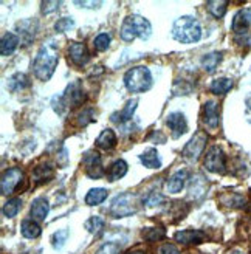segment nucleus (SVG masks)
Listing matches in <instances>:
<instances>
[{
	"label": "nucleus",
	"mask_w": 251,
	"mask_h": 254,
	"mask_svg": "<svg viewBox=\"0 0 251 254\" xmlns=\"http://www.w3.org/2000/svg\"><path fill=\"white\" fill-rule=\"evenodd\" d=\"M22 180H23V172L19 168H11L5 171L2 175V182H0L2 195H11L12 192H16Z\"/></svg>",
	"instance_id": "8"
},
{
	"label": "nucleus",
	"mask_w": 251,
	"mask_h": 254,
	"mask_svg": "<svg viewBox=\"0 0 251 254\" xmlns=\"http://www.w3.org/2000/svg\"><path fill=\"white\" fill-rule=\"evenodd\" d=\"M30 85V81L27 78V74L23 73H16L14 76H11L8 79V88L11 92H17V90H23Z\"/></svg>",
	"instance_id": "26"
},
{
	"label": "nucleus",
	"mask_w": 251,
	"mask_h": 254,
	"mask_svg": "<svg viewBox=\"0 0 251 254\" xmlns=\"http://www.w3.org/2000/svg\"><path fill=\"white\" fill-rule=\"evenodd\" d=\"M93 45H95V48L98 50V52H104V50H107L109 45H110V34H107V33L98 34L95 37V41H93Z\"/></svg>",
	"instance_id": "35"
},
{
	"label": "nucleus",
	"mask_w": 251,
	"mask_h": 254,
	"mask_svg": "<svg viewBox=\"0 0 251 254\" xmlns=\"http://www.w3.org/2000/svg\"><path fill=\"white\" fill-rule=\"evenodd\" d=\"M158 254H180L179 248L172 245V244H165V245H161L157 251Z\"/></svg>",
	"instance_id": "40"
},
{
	"label": "nucleus",
	"mask_w": 251,
	"mask_h": 254,
	"mask_svg": "<svg viewBox=\"0 0 251 254\" xmlns=\"http://www.w3.org/2000/svg\"><path fill=\"white\" fill-rule=\"evenodd\" d=\"M220 59H222V53H219V52H212V53L206 55L203 58V67H205V70L206 71H214L216 67L219 65Z\"/></svg>",
	"instance_id": "33"
},
{
	"label": "nucleus",
	"mask_w": 251,
	"mask_h": 254,
	"mask_svg": "<svg viewBox=\"0 0 251 254\" xmlns=\"http://www.w3.org/2000/svg\"><path fill=\"white\" fill-rule=\"evenodd\" d=\"M104 220L101 217H98V215H93V217H90L89 220L85 222V230L92 233V234H99L103 230H104Z\"/></svg>",
	"instance_id": "32"
},
{
	"label": "nucleus",
	"mask_w": 251,
	"mask_h": 254,
	"mask_svg": "<svg viewBox=\"0 0 251 254\" xmlns=\"http://www.w3.org/2000/svg\"><path fill=\"white\" fill-rule=\"evenodd\" d=\"M188 182V171L185 169H180L175 172L171 179L168 180L166 183V189H168V192L171 194H177V192H182V189L185 188Z\"/></svg>",
	"instance_id": "16"
},
{
	"label": "nucleus",
	"mask_w": 251,
	"mask_h": 254,
	"mask_svg": "<svg viewBox=\"0 0 251 254\" xmlns=\"http://www.w3.org/2000/svg\"><path fill=\"white\" fill-rule=\"evenodd\" d=\"M121 39L126 42H132L136 37H140L141 41H147L150 34H152V27L147 19H144L143 16H127L124 19L123 25H121Z\"/></svg>",
	"instance_id": "2"
},
{
	"label": "nucleus",
	"mask_w": 251,
	"mask_h": 254,
	"mask_svg": "<svg viewBox=\"0 0 251 254\" xmlns=\"http://www.w3.org/2000/svg\"><path fill=\"white\" fill-rule=\"evenodd\" d=\"M220 203L225 208H244L247 205V198L241 194H225L220 197Z\"/></svg>",
	"instance_id": "24"
},
{
	"label": "nucleus",
	"mask_w": 251,
	"mask_h": 254,
	"mask_svg": "<svg viewBox=\"0 0 251 254\" xmlns=\"http://www.w3.org/2000/svg\"><path fill=\"white\" fill-rule=\"evenodd\" d=\"M93 117H95V109L93 107H87V109H82V112L78 113L76 117V124L78 126H87L93 121Z\"/></svg>",
	"instance_id": "34"
},
{
	"label": "nucleus",
	"mask_w": 251,
	"mask_h": 254,
	"mask_svg": "<svg viewBox=\"0 0 251 254\" xmlns=\"http://www.w3.org/2000/svg\"><path fill=\"white\" fill-rule=\"evenodd\" d=\"M126 174H127V163L124 160H117L109 169V182L120 180Z\"/></svg>",
	"instance_id": "25"
},
{
	"label": "nucleus",
	"mask_w": 251,
	"mask_h": 254,
	"mask_svg": "<svg viewBox=\"0 0 251 254\" xmlns=\"http://www.w3.org/2000/svg\"><path fill=\"white\" fill-rule=\"evenodd\" d=\"M136 99H130V101H127V104L124 106V109L121 110V112H117V113H114L112 115V121L114 123H117V124H123V123H127V121H130L132 120V117H133V113H135V109H136Z\"/></svg>",
	"instance_id": "20"
},
{
	"label": "nucleus",
	"mask_w": 251,
	"mask_h": 254,
	"mask_svg": "<svg viewBox=\"0 0 251 254\" xmlns=\"http://www.w3.org/2000/svg\"><path fill=\"white\" fill-rule=\"evenodd\" d=\"M231 254H244V253H242V251H239V250H236V251H233Z\"/></svg>",
	"instance_id": "45"
},
{
	"label": "nucleus",
	"mask_w": 251,
	"mask_h": 254,
	"mask_svg": "<svg viewBox=\"0 0 251 254\" xmlns=\"http://www.w3.org/2000/svg\"><path fill=\"white\" fill-rule=\"evenodd\" d=\"M233 87V81L228 78H219L216 81H212L211 84V92L214 95H225L230 88Z\"/></svg>",
	"instance_id": "29"
},
{
	"label": "nucleus",
	"mask_w": 251,
	"mask_h": 254,
	"mask_svg": "<svg viewBox=\"0 0 251 254\" xmlns=\"http://www.w3.org/2000/svg\"><path fill=\"white\" fill-rule=\"evenodd\" d=\"M76 5L82 6V8H92V9H95L98 6H101L103 2H89V0H82V2H76Z\"/></svg>",
	"instance_id": "43"
},
{
	"label": "nucleus",
	"mask_w": 251,
	"mask_h": 254,
	"mask_svg": "<svg viewBox=\"0 0 251 254\" xmlns=\"http://www.w3.org/2000/svg\"><path fill=\"white\" fill-rule=\"evenodd\" d=\"M206 8L216 19H220L227 12L228 2L227 0H209V2H206Z\"/></svg>",
	"instance_id": "27"
},
{
	"label": "nucleus",
	"mask_w": 251,
	"mask_h": 254,
	"mask_svg": "<svg viewBox=\"0 0 251 254\" xmlns=\"http://www.w3.org/2000/svg\"><path fill=\"white\" fill-rule=\"evenodd\" d=\"M206 135L203 132H197L192 138L191 141L185 146V149L182 150V155L189 160V161H195L200 155H202V152L205 150V146H206Z\"/></svg>",
	"instance_id": "9"
},
{
	"label": "nucleus",
	"mask_w": 251,
	"mask_h": 254,
	"mask_svg": "<svg viewBox=\"0 0 251 254\" xmlns=\"http://www.w3.org/2000/svg\"><path fill=\"white\" fill-rule=\"evenodd\" d=\"M73 25H74V22H73L71 17H62V19H59V20L56 22L55 30H56L58 33H65V31H68L70 28H73Z\"/></svg>",
	"instance_id": "36"
},
{
	"label": "nucleus",
	"mask_w": 251,
	"mask_h": 254,
	"mask_svg": "<svg viewBox=\"0 0 251 254\" xmlns=\"http://www.w3.org/2000/svg\"><path fill=\"white\" fill-rule=\"evenodd\" d=\"M84 101H85V95H84V90L79 85V82H71L67 85L64 93L53 99V109H55V112L59 113V115H62V113L68 109L81 107Z\"/></svg>",
	"instance_id": "4"
},
{
	"label": "nucleus",
	"mask_w": 251,
	"mask_h": 254,
	"mask_svg": "<svg viewBox=\"0 0 251 254\" xmlns=\"http://www.w3.org/2000/svg\"><path fill=\"white\" fill-rule=\"evenodd\" d=\"M61 6V2H42V12L44 14H50V12L56 11Z\"/></svg>",
	"instance_id": "42"
},
{
	"label": "nucleus",
	"mask_w": 251,
	"mask_h": 254,
	"mask_svg": "<svg viewBox=\"0 0 251 254\" xmlns=\"http://www.w3.org/2000/svg\"><path fill=\"white\" fill-rule=\"evenodd\" d=\"M121 248L117 244H104L95 254H120Z\"/></svg>",
	"instance_id": "38"
},
{
	"label": "nucleus",
	"mask_w": 251,
	"mask_h": 254,
	"mask_svg": "<svg viewBox=\"0 0 251 254\" xmlns=\"http://www.w3.org/2000/svg\"><path fill=\"white\" fill-rule=\"evenodd\" d=\"M251 25V9L245 8L236 12V16L233 19V31L236 34L247 33V28Z\"/></svg>",
	"instance_id": "15"
},
{
	"label": "nucleus",
	"mask_w": 251,
	"mask_h": 254,
	"mask_svg": "<svg viewBox=\"0 0 251 254\" xmlns=\"http://www.w3.org/2000/svg\"><path fill=\"white\" fill-rule=\"evenodd\" d=\"M68 239V233L67 230H61V231H56L55 236H53V247L56 250H61L62 247H64L65 240Z\"/></svg>",
	"instance_id": "37"
},
{
	"label": "nucleus",
	"mask_w": 251,
	"mask_h": 254,
	"mask_svg": "<svg viewBox=\"0 0 251 254\" xmlns=\"http://www.w3.org/2000/svg\"><path fill=\"white\" fill-rule=\"evenodd\" d=\"M161 201H163V197L158 192H152L150 195L146 197V200H143V203H144L146 206H149V208H155L158 203H161Z\"/></svg>",
	"instance_id": "39"
},
{
	"label": "nucleus",
	"mask_w": 251,
	"mask_h": 254,
	"mask_svg": "<svg viewBox=\"0 0 251 254\" xmlns=\"http://www.w3.org/2000/svg\"><path fill=\"white\" fill-rule=\"evenodd\" d=\"M109 192L107 189L104 188H95V189H90L89 192L85 195V203L90 206H95V205H99V203H103L106 198H107Z\"/></svg>",
	"instance_id": "23"
},
{
	"label": "nucleus",
	"mask_w": 251,
	"mask_h": 254,
	"mask_svg": "<svg viewBox=\"0 0 251 254\" xmlns=\"http://www.w3.org/2000/svg\"><path fill=\"white\" fill-rule=\"evenodd\" d=\"M174 239L177 240L179 244L189 247V245H198V244H202L203 240L206 239V236L202 231H179V233H175Z\"/></svg>",
	"instance_id": "14"
},
{
	"label": "nucleus",
	"mask_w": 251,
	"mask_h": 254,
	"mask_svg": "<svg viewBox=\"0 0 251 254\" xmlns=\"http://www.w3.org/2000/svg\"><path fill=\"white\" fill-rule=\"evenodd\" d=\"M220 121V113H219V104L217 101H206L203 106V123L209 129H217Z\"/></svg>",
	"instance_id": "13"
},
{
	"label": "nucleus",
	"mask_w": 251,
	"mask_h": 254,
	"mask_svg": "<svg viewBox=\"0 0 251 254\" xmlns=\"http://www.w3.org/2000/svg\"><path fill=\"white\" fill-rule=\"evenodd\" d=\"M17 45H19V37L12 33H6L2 37V42H0V53H2V56H9L16 52Z\"/></svg>",
	"instance_id": "22"
},
{
	"label": "nucleus",
	"mask_w": 251,
	"mask_h": 254,
	"mask_svg": "<svg viewBox=\"0 0 251 254\" xmlns=\"http://www.w3.org/2000/svg\"><path fill=\"white\" fill-rule=\"evenodd\" d=\"M172 37L182 44H194L202 37V28L197 19L191 16H183L174 22Z\"/></svg>",
	"instance_id": "3"
},
{
	"label": "nucleus",
	"mask_w": 251,
	"mask_h": 254,
	"mask_svg": "<svg viewBox=\"0 0 251 254\" xmlns=\"http://www.w3.org/2000/svg\"><path fill=\"white\" fill-rule=\"evenodd\" d=\"M58 48L53 45H44L39 53H37L34 62H33V73L37 79L41 81H48L53 76L56 67H58Z\"/></svg>",
	"instance_id": "1"
},
{
	"label": "nucleus",
	"mask_w": 251,
	"mask_h": 254,
	"mask_svg": "<svg viewBox=\"0 0 251 254\" xmlns=\"http://www.w3.org/2000/svg\"><path fill=\"white\" fill-rule=\"evenodd\" d=\"M117 141H118V138H117V133L112 130V129H106L101 132V135H99L96 138V141L95 144L99 147V149H104V150H112L115 146H117Z\"/></svg>",
	"instance_id": "19"
},
{
	"label": "nucleus",
	"mask_w": 251,
	"mask_h": 254,
	"mask_svg": "<svg viewBox=\"0 0 251 254\" xmlns=\"http://www.w3.org/2000/svg\"><path fill=\"white\" fill-rule=\"evenodd\" d=\"M20 206H22V201L19 198H11L8 200L5 205H3V215L8 219H12L16 217L17 212L20 211Z\"/></svg>",
	"instance_id": "31"
},
{
	"label": "nucleus",
	"mask_w": 251,
	"mask_h": 254,
	"mask_svg": "<svg viewBox=\"0 0 251 254\" xmlns=\"http://www.w3.org/2000/svg\"><path fill=\"white\" fill-rule=\"evenodd\" d=\"M82 163L85 168V174L90 177V179H101L104 175V168H103V161L99 157L98 152L89 150L85 152L82 157Z\"/></svg>",
	"instance_id": "10"
},
{
	"label": "nucleus",
	"mask_w": 251,
	"mask_h": 254,
	"mask_svg": "<svg viewBox=\"0 0 251 254\" xmlns=\"http://www.w3.org/2000/svg\"><path fill=\"white\" fill-rule=\"evenodd\" d=\"M138 209V201L133 194H121L114 201H112L110 212L114 217H127V215L135 214Z\"/></svg>",
	"instance_id": "6"
},
{
	"label": "nucleus",
	"mask_w": 251,
	"mask_h": 254,
	"mask_svg": "<svg viewBox=\"0 0 251 254\" xmlns=\"http://www.w3.org/2000/svg\"><path fill=\"white\" fill-rule=\"evenodd\" d=\"M53 177H55V171H53V168L50 166L48 163H41L39 166H36L33 169V180L37 185L47 183V182L52 180Z\"/></svg>",
	"instance_id": "18"
},
{
	"label": "nucleus",
	"mask_w": 251,
	"mask_h": 254,
	"mask_svg": "<svg viewBox=\"0 0 251 254\" xmlns=\"http://www.w3.org/2000/svg\"><path fill=\"white\" fill-rule=\"evenodd\" d=\"M140 161L143 166L149 168V169H158L161 166V161H160V155L155 147H149L146 149L141 157H140Z\"/></svg>",
	"instance_id": "21"
},
{
	"label": "nucleus",
	"mask_w": 251,
	"mask_h": 254,
	"mask_svg": "<svg viewBox=\"0 0 251 254\" xmlns=\"http://www.w3.org/2000/svg\"><path fill=\"white\" fill-rule=\"evenodd\" d=\"M166 124L172 132V138H175V139L188 132V121L183 113H180V112L169 113L166 118Z\"/></svg>",
	"instance_id": "12"
},
{
	"label": "nucleus",
	"mask_w": 251,
	"mask_h": 254,
	"mask_svg": "<svg viewBox=\"0 0 251 254\" xmlns=\"http://www.w3.org/2000/svg\"><path fill=\"white\" fill-rule=\"evenodd\" d=\"M68 59L78 67H84L90 61V53L82 42H70L68 44Z\"/></svg>",
	"instance_id": "11"
},
{
	"label": "nucleus",
	"mask_w": 251,
	"mask_h": 254,
	"mask_svg": "<svg viewBox=\"0 0 251 254\" xmlns=\"http://www.w3.org/2000/svg\"><path fill=\"white\" fill-rule=\"evenodd\" d=\"M205 169L209 172H225L227 171V158L220 146H211L205 157Z\"/></svg>",
	"instance_id": "7"
},
{
	"label": "nucleus",
	"mask_w": 251,
	"mask_h": 254,
	"mask_svg": "<svg viewBox=\"0 0 251 254\" xmlns=\"http://www.w3.org/2000/svg\"><path fill=\"white\" fill-rule=\"evenodd\" d=\"M48 211H50V205L47 198L44 197H39L36 198L33 203H31V209H30V214L34 222H42L45 220V217L48 215Z\"/></svg>",
	"instance_id": "17"
},
{
	"label": "nucleus",
	"mask_w": 251,
	"mask_h": 254,
	"mask_svg": "<svg viewBox=\"0 0 251 254\" xmlns=\"http://www.w3.org/2000/svg\"><path fill=\"white\" fill-rule=\"evenodd\" d=\"M124 84L129 92L143 93L152 87V74H150L147 67L138 65V67L130 68L124 74Z\"/></svg>",
	"instance_id": "5"
},
{
	"label": "nucleus",
	"mask_w": 251,
	"mask_h": 254,
	"mask_svg": "<svg viewBox=\"0 0 251 254\" xmlns=\"http://www.w3.org/2000/svg\"><path fill=\"white\" fill-rule=\"evenodd\" d=\"M236 42L239 45L248 47L251 45V33H241V34H236Z\"/></svg>",
	"instance_id": "41"
},
{
	"label": "nucleus",
	"mask_w": 251,
	"mask_h": 254,
	"mask_svg": "<svg viewBox=\"0 0 251 254\" xmlns=\"http://www.w3.org/2000/svg\"><path fill=\"white\" fill-rule=\"evenodd\" d=\"M143 237L149 242H157V240H161L166 237V233H165V228L161 226H152V228H146L143 231Z\"/></svg>",
	"instance_id": "30"
},
{
	"label": "nucleus",
	"mask_w": 251,
	"mask_h": 254,
	"mask_svg": "<svg viewBox=\"0 0 251 254\" xmlns=\"http://www.w3.org/2000/svg\"><path fill=\"white\" fill-rule=\"evenodd\" d=\"M41 226L37 225L34 220H30V219H25L22 222V236L27 237V239H36L41 236Z\"/></svg>",
	"instance_id": "28"
},
{
	"label": "nucleus",
	"mask_w": 251,
	"mask_h": 254,
	"mask_svg": "<svg viewBox=\"0 0 251 254\" xmlns=\"http://www.w3.org/2000/svg\"><path fill=\"white\" fill-rule=\"evenodd\" d=\"M130 254H146L144 251H141V250H136V251H132Z\"/></svg>",
	"instance_id": "44"
}]
</instances>
